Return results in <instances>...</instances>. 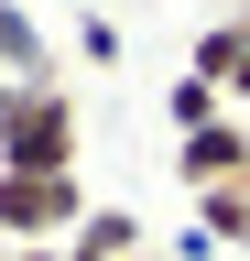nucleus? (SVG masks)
<instances>
[{
    "label": "nucleus",
    "mask_w": 250,
    "mask_h": 261,
    "mask_svg": "<svg viewBox=\"0 0 250 261\" xmlns=\"http://www.w3.org/2000/svg\"><path fill=\"white\" fill-rule=\"evenodd\" d=\"M239 185H250V174H239Z\"/></svg>",
    "instance_id": "ddd939ff"
},
{
    "label": "nucleus",
    "mask_w": 250,
    "mask_h": 261,
    "mask_svg": "<svg viewBox=\"0 0 250 261\" xmlns=\"http://www.w3.org/2000/svg\"><path fill=\"white\" fill-rule=\"evenodd\" d=\"M76 152H87L76 87H11V109H0V174H76Z\"/></svg>",
    "instance_id": "f257e3e1"
},
{
    "label": "nucleus",
    "mask_w": 250,
    "mask_h": 261,
    "mask_svg": "<svg viewBox=\"0 0 250 261\" xmlns=\"http://www.w3.org/2000/svg\"><path fill=\"white\" fill-rule=\"evenodd\" d=\"M87 207H98L87 174H0V240H11V250H54V240H76Z\"/></svg>",
    "instance_id": "f03ea898"
},
{
    "label": "nucleus",
    "mask_w": 250,
    "mask_h": 261,
    "mask_svg": "<svg viewBox=\"0 0 250 261\" xmlns=\"http://www.w3.org/2000/svg\"><path fill=\"white\" fill-rule=\"evenodd\" d=\"M0 261H11V240H0Z\"/></svg>",
    "instance_id": "f8f14e48"
},
{
    "label": "nucleus",
    "mask_w": 250,
    "mask_h": 261,
    "mask_svg": "<svg viewBox=\"0 0 250 261\" xmlns=\"http://www.w3.org/2000/svg\"><path fill=\"white\" fill-rule=\"evenodd\" d=\"M66 250H76V261H152V250H142V218H131V207H87Z\"/></svg>",
    "instance_id": "20e7f679"
},
{
    "label": "nucleus",
    "mask_w": 250,
    "mask_h": 261,
    "mask_svg": "<svg viewBox=\"0 0 250 261\" xmlns=\"http://www.w3.org/2000/svg\"><path fill=\"white\" fill-rule=\"evenodd\" d=\"M229 65H239V33H229V11H217V22H196V44H185V76L229 87Z\"/></svg>",
    "instance_id": "0eeeda50"
},
{
    "label": "nucleus",
    "mask_w": 250,
    "mask_h": 261,
    "mask_svg": "<svg viewBox=\"0 0 250 261\" xmlns=\"http://www.w3.org/2000/svg\"><path fill=\"white\" fill-rule=\"evenodd\" d=\"M207 250H250V185H207L196 196V261Z\"/></svg>",
    "instance_id": "39448f33"
},
{
    "label": "nucleus",
    "mask_w": 250,
    "mask_h": 261,
    "mask_svg": "<svg viewBox=\"0 0 250 261\" xmlns=\"http://www.w3.org/2000/svg\"><path fill=\"white\" fill-rule=\"evenodd\" d=\"M163 120H174V142H185V130L229 120V87H207V76H174V87H163Z\"/></svg>",
    "instance_id": "423d86ee"
},
{
    "label": "nucleus",
    "mask_w": 250,
    "mask_h": 261,
    "mask_svg": "<svg viewBox=\"0 0 250 261\" xmlns=\"http://www.w3.org/2000/svg\"><path fill=\"white\" fill-rule=\"evenodd\" d=\"M229 33H239V44H250V0H229Z\"/></svg>",
    "instance_id": "9d476101"
},
{
    "label": "nucleus",
    "mask_w": 250,
    "mask_h": 261,
    "mask_svg": "<svg viewBox=\"0 0 250 261\" xmlns=\"http://www.w3.org/2000/svg\"><path fill=\"white\" fill-rule=\"evenodd\" d=\"M229 98H239V109H250V44H239V65H229Z\"/></svg>",
    "instance_id": "1a4fd4ad"
},
{
    "label": "nucleus",
    "mask_w": 250,
    "mask_h": 261,
    "mask_svg": "<svg viewBox=\"0 0 250 261\" xmlns=\"http://www.w3.org/2000/svg\"><path fill=\"white\" fill-rule=\"evenodd\" d=\"M76 55H87V65H120V22L87 11V22H76Z\"/></svg>",
    "instance_id": "6e6552de"
},
{
    "label": "nucleus",
    "mask_w": 250,
    "mask_h": 261,
    "mask_svg": "<svg viewBox=\"0 0 250 261\" xmlns=\"http://www.w3.org/2000/svg\"><path fill=\"white\" fill-rule=\"evenodd\" d=\"M11 261H76V250H66V240H54V250H11Z\"/></svg>",
    "instance_id": "9b49d317"
},
{
    "label": "nucleus",
    "mask_w": 250,
    "mask_h": 261,
    "mask_svg": "<svg viewBox=\"0 0 250 261\" xmlns=\"http://www.w3.org/2000/svg\"><path fill=\"white\" fill-rule=\"evenodd\" d=\"M174 174H185V196H207V185H239V174H250V120L229 109V120L185 130V142H174Z\"/></svg>",
    "instance_id": "7ed1b4c3"
}]
</instances>
